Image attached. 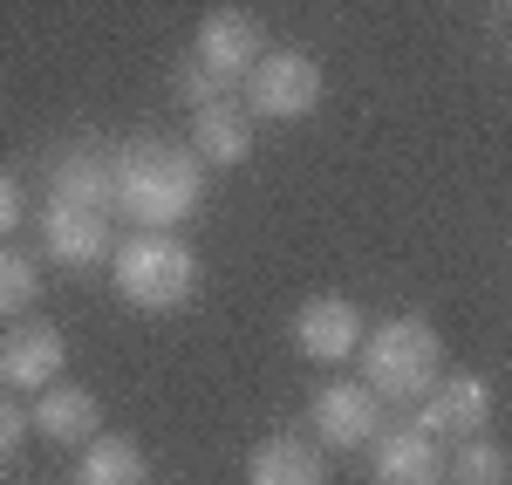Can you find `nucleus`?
<instances>
[{
  "label": "nucleus",
  "mask_w": 512,
  "mask_h": 485,
  "mask_svg": "<svg viewBox=\"0 0 512 485\" xmlns=\"http://www.w3.org/2000/svg\"><path fill=\"white\" fill-rule=\"evenodd\" d=\"M205 199V164L178 144L137 137L117 151V212L137 219V233H171L185 226Z\"/></svg>",
  "instance_id": "nucleus-1"
},
{
  "label": "nucleus",
  "mask_w": 512,
  "mask_h": 485,
  "mask_svg": "<svg viewBox=\"0 0 512 485\" xmlns=\"http://www.w3.org/2000/svg\"><path fill=\"white\" fill-rule=\"evenodd\" d=\"M362 383L383 397V404H424L431 397V383L444 376V342H437V328L424 315H390L383 328H369L362 335Z\"/></svg>",
  "instance_id": "nucleus-2"
},
{
  "label": "nucleus",
  "mask_w": 512,
  "mask_h": 485,
  "mask_svg": "<svg viewBox=\"0 0 512 485\" xmlns=\"http://www.w3.org/2000/svg\"><path fill=\"white\" fill-rule=\"evenodd\" d=\"M110 274L137 315H178L198 287V260L178 233H130L123 246H110Z\"/></svg>",
  "instance_id": "nucleus-3"
},
{
  "label": "nucleus",
  "mask_w": 512,
  "mask_h": 485,
  "mask_svg": "<svg viewBox=\"0 0 512 485\" xmlns=\"http://www.w3.org/2000/svg\"><path fill=\"white\" fill-rule=\"evenodd\" d=\"M315 103H321V62L315 55L274 48V55L253 62V76H246V117L301 123V117H315Z\"/></svg>",
  "instance_id": "nucleus-4"
},
{
  "label": "nucleus",
  "mask_w": 512,
  "mask_h": 485,
  "mask_svg": "<svg viewBox=\"0 0 512 485\" xmlns=\"http://www.w3.org/2000/svg\"><path fill=\"white\" fill-rule=\"evenodd\" d=\"M260 55H267V28H260V14H246V7H219V14L198 21L192 62L212 82H246Z\"/></svg>",
  "instance_id": "nucleus-5"
},
{
  "label": "nucleus",
  "mask_w": 512,
  "mask_h": 485,
  "mask_svg": "<svg viewBox=\"0 0 512 485\" xmlns=\"http://www.w3.org/2000/svg\"><path fill=\"white\" fill-rule=\"evenodd\" d=\"M308 417H315V438L328 451H362L383 431V397L369 383H321Z\"/></svg>",
  "instance_id": "nucleus-6"
},
{
  "label": "nucleus",
  "mask_w": 512,
  "mask_h": 485,
  "mask_svg": "<svg viewBox=\"0 0 512 485\" xmlns=\"http://www.w3.org/2000/svg\"><path fill=\"white\" fill-rule=\"evenodd\" d=\"M485 417H492V383L478 376V369H451V376H437L424 410H417V424L431 431L437 445L444 438H485Z\"/></svg>",
  "instance_id": "nucleus-7"
},
{
  "label": "nucleus",
  "mask_w": 512,
  "mask_h": 485,
  "mask_svg": "<svg viewBox=\"0 0 512 485\" xmlns=\"http://www.w3.org/2000/svg\"><path fill=\"white\" fill-rule=\"evenodd\" d=\"M62 363H69V342L55 322H14L0 335V390H48L62 383Z\"/></svg>",
  "instance_id": "nucleus-8"
},
{
  "label": "nucleus",
  "mask_w": 512,
  "mask_h": 485,
  "mask_svg": "<svg viewBox=\"0 0 512 485\" xmlns=\"http://www.w3.org/2000/svg\"><path fill=\"white\" fill-rule=\"evenodd\" d=\"M362 335H369L362 308L342 294H315V301L294 308V349L308 363H349V356H362Z\"/></svg>",
  "instance_id": "nucleus-9"
},
{
  "label": "nucleus",
  "mask_w": 512,
  "mask_h": 485,
  "mask_svg": "<svg viewBox=\"0 0 512 485\" xmlns=\"http://www.w3.org/2000/svg\"><path fill=\"white\" fill-rule=\"evenodd\" d=\"M369 479L376 485H444V445H437L424 424L376 431V445H369Z\"/></svg>",
  "instance_id": "nucleus-10"
},
{
  "label": "nucleus",
  "mask_w": 512,
  "mask_h": 485,
  "mask_svg": "<svg viewBox=\"0 0 512 485\" xmlns=\"http://www.w3.org/2000/svg\"><path fill=\"white\" fill-rule=\"evenodd\" d=\"M41 246H48V260H62V267H96V260L110 253V219H103L96 205L48 199V212H41Z\"/></svg>",
  "instance_id": "nucleus-11"
},
{
  "label": "nucleus",
  "mask_w": 512,
  "mask_h": 485,
  "mask_svg": "<svg viewBox=\"0 0 512 485\" xmlns=\"http://www.w3.org/2000/svg\"><path fill=\"white\" fill-rule=\"evenodd\" d=\"M28 424H35L48 445H89V438H103V404L76 390V383H48L28 410Z\"/></svg>",
  "instance_id": "nucleus-12"
},
{
  "label": "nucleus",
  "mask_w": 512,
  "mask_h": 485,
  "mask_svg": "<svg viewBox=\"0 0 512 485\" xmlns=\"http://www.w3.org/2000/svg\"><path fill=\"white\" fill-rule=\"evenodd\" d=\"M192 158L212 164V171H233V164L253 158V117L239 110V103H205V110H192Z\"/></svg>",
  "instance_id": "nucleus-13"
},
{
  "label": "nucleus",
  "mask_w": 512,
  "mask_h": 485,
  "mask_svg": "<svg viewBox=\"0 0 512 485\" xmlns=\"http://www.w3.org/2000/svg\"><path fill=\"white\" fill-rule=\"evenodd\" d=\"M55 199L69 205H96V212H110L117 205V158L110 151H96V144H82L69 158L55 164V185H48Z\"/></svg>",
  "instance_id": "nucleus-14"
},
{
  "label": "nucleus",
  "mask_w": 512,
  "mask_h": 485,
  "mask_svg": "<svg viewBox=\"0 0 512 485\" xmlns=\"http://www.w3.org/2000/svg\"><path fill=\"white\" fill-rule=\"evenodd\" d=\"M246 485H328V465L308 438H267L246 458Z\"/></svg>",
  "instance_id": "nucleus-15"
},
{
  "label": "nucleus",
  "mask_w": 512,
  "mask_h": 485,
  "mask_svg": "<svg viewBox=\"0 0 512 485\" xmlns=\"http://www.w3.org/2000/svg\"><path fill=\"white\" fill-rule=\"evenodd\" d=\"M76 485H151V458L137 451V438H89Z\"/></svg>",
  "instance_id": "nucleus-16"
},
{
  "label": "nucleus",
  "mask_w": 512,
  "mask_h": 485,
  "mask_svg": "<svg viewBox=\"0 0 512 485\" xmlns=\"http://www.w3.org/2000/svg\"><path fill=\"white\" fill-rule=\"evenodd\" d=\"M444 485H512V451L492 438H465L444 458Z\"/></svg>",
  "instance_id": "nucleus-17"
},
{
  "label": "nucleus",
  "mask_w": 512,
  "mask_h": 485,
  "mask_svg": "<svg viewBox=\"0 0 512 485\" xmlns=\"http://www.w3.org/2000/svg\"><path fill=\"white\" fill-rule=\"evenodd\" d=\"M35 287H41V274L28 253H0V322H21L28 301H35Z\"/></svg>",
  "instance_id": "nucleus-18"
},
{
  "label": "nucleus",
  "mask_w": 512,
  "mask_h": 485,
  "mask_svg": "<svg viewBox=\"0 0 512 485\" xmlns=\"http://www.w3.org/2000/svg\"><path fill=\"white\" fill-rule=\"evenodd\" d=\"M21 438H28V410H21L14 397H7V390H0V465L21 451Z\"/></svg>",
  "instance_id": "nucleus-19"
},
{
  "label": "nucleus",
  "mask_w": 512,
  "mask_h": 485,
  "mask_svg": "<svg viewBox=\"0 0 512 485\" xmlns=\"http://www.w3.org/2000/svg\"><path fill=\"white\" fill-rule=\"evenodd\" d=\"M178 96H185V103H192V110H205V103H212V96H219V82L205 76V69H198V62H185V69H178Z\"/></svg>",
  "instance_id": "nucleus-20"
},
{
  "label": "nucleus",
  "mask_w": 512,
  "mask_h": 485,
  "mask_svg": "<svg viewBox=\"0 0 512 485\" xmlns=\"http://www.w3.org/2000/svg\"><path fill=\"white\" fill-rule=\"evenodd\" d=\"M21 212H28V199H21V185H14V178L0 171V240H7V233L21 226Z\"/></svg>",
  "instance_id": "nucleus-21"
}]
</instances>
